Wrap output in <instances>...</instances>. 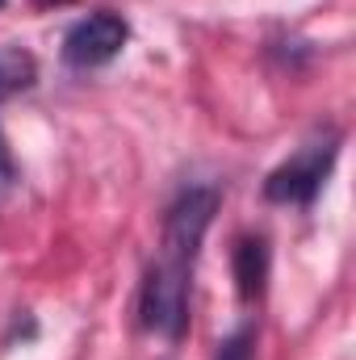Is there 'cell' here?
I'll return each mask as SVG.
<instances>
[{
	"label": "cell",
	"mask_w": 356,
	"mask_h": 360,
	"mask_svg": "<svg viewBox=\"0 0 356 360\" xmlns=\"http://www.w3.org/2000/svg\"><path fill=\"white\" fill-rule=\"evenodd\" d=\"M235 285L243 302H260L268 285V239L265 235H243L235 243Z\"/></svg>",
	"instance_id": "cell-5"
},
{
	"label": "cell",
	"mask_w": 356,
	"mask_h": 360,
	"mask_svg": "<svg viewBox=\"0 0 356 360\" xmlns=\"http://www.w3.org/2000/svg\"><path fill=\"white\" fill-rule=\"evenodd\" d=\"M218 188L214 184H189L177 201L168 205L164 214V231H160V256L172 260V264H197V252H201V239L218 214Z\"/></svg>",
	"instance_id": "cell-3"
},
{
	"label": "cell",
	"mask_w": 356,
	"mask_h": 360,
	"mask_svg": "<svg viewBox=\"0 0 356 360\" xmlns=\"http://www.w3.org/2000/svg\"><path fill=\"white\" fill-rule=\"evenodd\" d=\"M13 184H17V160H13V151H8V143H4V134H0V197H4Z\"/></svg>",
	"instance_id": "cell-8"
},
{
	"label": "cell",
	"mask_w": 356,
	"mask_h": 360,
	"mask_svg": "<svg viewBox=\"0 0 356 360\" xmlns=\"http://www.w3.org/2000/svg\"><path fill=\"white\" fill-rule=\"evenodd\" d=\"M38 4H68V0H38Z\"/></svg>",
	"instance_id": "cell-9"
},
{
	"label": "cell",
	"mask_w": 356,
	"mask_h": 360,
	"mask_svg": "<svg viewBox=\"0 0 356 360\" xmlns=\"http://www.w3.org/2000/svg\"><path fill=\"white\" fill-rule=\"evenodd\" d=\"M336 160H340V134L336 130H323V134L306 139L281 168L268 172L265 197L276 201V205H310L323 193Z\"/></svg>",
	"instance_id": "cell-1"
},
{
	"label": "cell",
	"mask_w": 356,
	"mask_h": 360,
	"mask_svg": "<svg viewBox=\"0 0 356 360\" xmlns=\"http://www.w3.org/2000/svg\"><path fill=\"white\" fill-rule=\"evenodd\" d=\"M34 76H38L34 55L21 51V46H4L0 42V101L13 96V92H25L34 84Z\"/></svg>",
	"instance_id": "cell-6"
},
{
	"label": "cell",
	"mask_w": 356,
	"mask_h": 360,
	"mask_svg": "<svg viewBox=\"0 0 356 360\" xmlns=\"http://www.w3.org/2000/svg\"><path fill=\"white\" fill-rule=\"evenodd\" d=\"M126 38H130L126 17H117V13H89V17H80L63 34V63L76 68V72L105 68L109 59L122 55Z\"/></svg>",
	"instance_id": "cell-4"
},
{
	"label": "cell",
	"mask_w": 356,
	"mask_h": 360,
	"mask_svg": "<svg viewBox=\"0 0 356 360\" xmlns=\"http://www.w3.org/2000/svg\"><path fill=\"white\" fill-rule=\"evenodd\" d=\"M189 289H193V269L160 256L139 289V323L151 335L180 340L189 331Z\"/></svg>",
	"instance_id": "cell-2"
},
{
	"label": "cell",
	"mask_w": 356,
	"mask_h": 360,
	"mask_svg": "<svg viewBox=\"0 0 356 360\" xmlns=\"http://www.w3.org/2000/svg\"><path fill=\"white\" fill-rule=\"evenodd\" d=\"M256 323L248 319V323H239L222 344H218V356L214 360H256Z\"/></svg>",
	"instance_id": "cell-7"
},
{
	"label": "cell",
	"mask_w": 356,
	"mask_h": 360,
	"mask_svg": "<svg viewBox=\"0 0 356 360\" xmlns=\"http://www.w3.org/2000/svg\"><path fill=\"white\" fill-rule=\"evenodd\" d=\"M0 8H4V0H0Z\"/></svg>",
	"instance_id": "cell-10"
}]
</instances>
